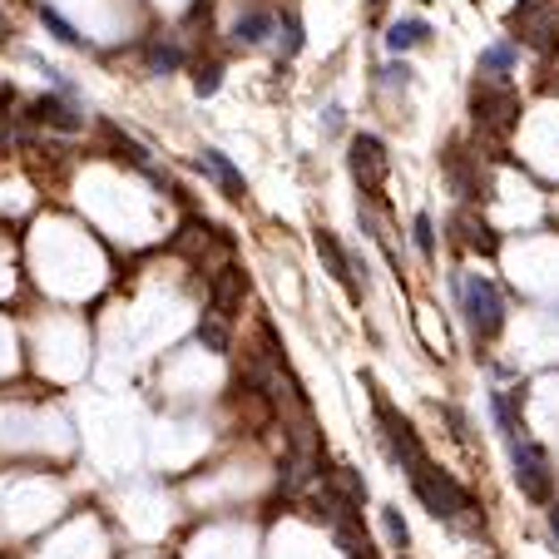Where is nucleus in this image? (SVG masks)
I'll list each match as a JSON object with an SVG mask.
<instances>
[{
	"label": "nucleus",
	"mask_w": 559,
	"mask_h": 559,
	"mask_svg": "<svg viewBox=\"0 0 559 559\" xmlns=\"http://www.w3.org/2000/svg\"><path fill=\"white\" fill-rule=\"evenodd\" d=\"M471 114H475V124H480V129L510 134V124L520 119V95L510 89V79H485V75H475V85H471Z\"/></svg>",
	"instance_id": "7ed1b4c3"
},
{
	"label": "nucleus",
	"mask_w": 559,
	"mask_h": 559,
	"mask_svg": "<svg viewBox=\"0 0 559 559\" xmlns=\"http://www.w3.org/2000/svg\"><path fill=\"white\" fill-rule=\"evenodd\" d=\"M549 530H555V539H559V505H549Z\"/></svg>",
	"instance_id": "7c9ffc66"
},
{
	"label": "nucleus",
	"mask_w": 559,
	"mask_h": 559,
	"mask_svg": "<svg viewBox=\"0 0 559 559\" xmlns=\"http://www.w3.org/2000/svg\"><path fill=\"white\" fill-rule=\"evenodd\" d=\"M218 85H223V60H198L194 65V95L198 99H208V95H218Z\"/></svg>",
	"instance_id": "5701e85b"
},
{
	"label": "nucleus",
	"mask_w": 559,
	"mask_h": 559,
	"mask_svg": "<svg viewBox=\"0 0 559 559\" xmlns=\"http://www.w3.org/2000/svg\"><path fill=\"white\" fill-rule=\"evenodd\" d=\"M337 545H342V559H377V545L362 535V525H356V515L352 520H337Z\"/></svg>",
	"instance_id": "aec40b11"
},
{
	"label": "nucleus",
	"mask_w": 559,
	"mask_h": 559,
	"mask_svg": "<svg viewBox=\"0 0 559 559\" xmlns=\"http://www.w3.org/2000/svg\"><path fill=\"white\" fill-rule=\"evenodd\" d=\"M451 292L461 302L465 327H471L475 342L500 337V327H505V297H500V288L485 272H451Z\"/></svg>",
	"instance_id": "f257e3e1"
},
{
	"label": "nucleus",
	"mask_w": 559,
	"mask_h": 559,
	"mask_svg": "<svg viewBox=\"0 0 559 559\" xmlns=\"http://www.w3.org/2000/svg\"><path fill=\"white\" fill-rule=\"evenodd\" d=\"M426 40H430V21H421V15H401V21L387 25V50L391 54H406Z\"/></svg>",
	"instance_id": "f3484780"
},
{
	"label": "nucleus",
	"mask_w": 559,
	"mask_h": 559,
	"mask_svg": "<svg viewBox=\"0 0 559 559\" xmlns=\"http://www.w3.org/2000/svg\"><path fill=\"white\" fill-rule=\"evenodd\" d=\"M510 30H515L520 45L549 54L555 50V35H559V15H555V0H520L510 11Z\"/></svg>",
	"instance_id": "0eeeda50"
},
{
	"label": "nucleus",
	"mask_w": 559,
	"mask_h": 559,
	"mask_svg": "<svg viewBox=\"0 0 559 559\" xmlns=\"http://www.w3.org/2000/svg\"><path fill=\"white\" fill-rule=\"evenodd\" d=\"M5 104H11V89H0V154L11 149V139H15V124H11V114H5Z\"/></svg>",
	"instance_id": "cd10ccee"
},
{
	"label": "nucleus",
	"mask_w": 559,
	"mask_h": 559,
	"mask_svg": "<svg viewBox=\"0 0 559 559\" xmlns=\"http://www.w3.org/2000/svg\"><path fill=\"white\" fill-rule=\"evenodd\" d=\"M377 85L381 89H411V85H416V70H411L406 60L396 54V60H387V65L377 70Z\"/></svg>",
	"instance_id": "393cba45"
},
{
	"label": "nucleus",
	"mask_w": 559,
	"mask_h": 559,
	"mask_svg": "<svg viewBox=\"0 0 559 559\" xmlns=\"http://www.w3.org/2000/svg\"><path fill=\"white\" fill-rule=\"evenodd\" d=\"M515 396H520V391H490V416H495V426H500V436H505V441H515V436H520Z\"/></svg>",
	"instance_id": "4be33fe9"
},
{
	"label": "nucleus",
	"mask_w": 559,
	"mask_h": 559,
	"mask_svg": "<svg viewBox=\"0 0 559 559\" xmlns=\"http://www.w3.org/2000/svg\"><path fill=\"white\" fill-rule=\"evenodd\" d=\"M25 119L40 124V129H54V134H79V129H85V109H79V99L60 95V89L30 99V104H25Z\"/></svg>",
	"instance_id": "6e6552de"
},
{
	"label": "nucleus",
	"mask_w": 559,
	"mask_h": 559,
	"mask_svg": "<svg viewBox=\"0 0 559 559\" xmlns=\"http://www.w3.org/2000/svg\"><path fill=\"white\" fill-rule=\"evenodd\" d=\"M198 342H204V352H213V356L233 352V327H228V317L218 313V307H208V313L198 317Z\"/></svg>",
	"instance_id": "a211bd4d"
},
{
	"label": "nucleus",
	"mask_w": 559,
	"mask_h": 559,
	"mask_svg": "<svg viewBox=\"0 0 559 559\" xmlns=\"http://www.w3.org/2000/svg\"><path fill=\"white\" fill-rule=\"evenodd\" d=\"M322 124H327V134H342V129H346V109H342V104H332Z\"/></svg>",
	"instance_id": "c85d7f7f"
},
{
	"label": "nucleus",
	"mask_w": 559,
	"mask_h": 559,
	"mask_svg": "<svg viewBox=\"0 0 559 559\" xmlns=\"http://www.w3.org/2000/svg\"><path fill=\"white\" fill-rule=\"evenodd\" d=\"M387 5H391V0H366V11H371V15H381Z\"/></svg>",
	"instance_id": "c756f323"
},
{
	"label": "nucleus",
	"mask_w": 559,
	"mask_h": 559,
	"mask_svg": "<svg viewBox=\"0 0 559 559\" xmlns=\"http://www.w3.org/2000/svg\"><path fill=\"white\" fill-rule=\"evenodd\" d=\"M317 258H322V268H327V272H332V282H342V288H346V297H352V302H362V297H366V288L356 282V263H352V253H346V247L337 243V233H327V228L317 233Z\"/></svg>",
	"instance_id": "9b49d317"
},
{
	"label": "nucleus",
	"mask_w": 559,
	"mask_h": 559,
	"mask_svg": "<svg viewBox=\"0 0 559 559\" xmlns=\"http://www.w3.org/2000/svg\"><path fill=\"white\" fill-rule=\"evenodd\" d=\"M272 35H278V11L263 5V0H247L243 11L233 15V25H228V45H233V50H258Z\"/></svg>",
	"instance_id": "1a4fd4ad"
},
{
	"label": "nucleus",
	"mask_w": 559,
	"mask_h": 559,
	"mask_svg": "<svg viewBox=\"0 0 559 559\" xmlns=\"http://www.w3.org/2000/svg\"><path fill=\"white\" fill-rule=\"evenodd\" d=\"M346 169H352L356 188H362L366 198H381V188H387V173H391L387 144H381L377 134H356L352 149H346Z\"/></svg>",
	"instance_id": "423d86ee"
},
{
	"label": "nucleus",
	"mask_w": 559,
	"mask_h": 559,
	"mask_svg": "<svg viewBox=\"0 0 559 559\" xmlns=\"http://www.w3.org/2000/svg\"><path fill=\"white\" fill-rule=\"evenodd\" d=\"M183 60H188V54H183L179 35H169V30L144 35V70H149V75H179Z\"/></svg>",
	"instance_id": "f8f14e48"
},
{
	"label": "nucleus",
	"mask_w": 559,
	"mask_h": 559,
	"mask_svg": "<svg viewBox=\"0 0 559 559\" xmlns=\"http://www.w3.org/2000/svg\"><path fill=\"white\" fill-rule=\"evenodd\" d=\"M411 475V490H416V500L430 510L436 520H461L465 510H471V495L461 490V485L451 480V475L441 471V465H430V461H421L416 471H406Z\"/></svg>",
	"instance_id": "f03ea898"
},
{
	"label": "nucleus",
	"mask_w": 559,
	"mask_h": 559,
	"mask_svg": "<svg viewBox=\"0 0 559 559\" xmlns=\"http://www.w3.org/2000/svg\"><path fill=\"white\" fill-rule=\"evenodd\" d=\"M332 480H337V490H342L346 500L366 505V480H362V471H356V465H332Z\"/></svg>",
	"instance_id": "a878e982"
},
{
	"label": "nucleus",
	"mask_w": 559,
	"mask_h": 559,
	"mask_svg": "<svg viewBox=\"0 0 559 559\" xmlns=\"http://www.w3.org/2000/svg\"><path fill=\"white\" fill-rule=\"evenodd\" d=\"M510 465H515L520 495H530V500L549 505V495H555V465H549L545 446L530 441V436H515V441H510Z\"/></svg>",
	"instance_id": "20e7f679"
},
{
	"label": "nucleus",
	"mask_w": 559,
	"mask_h": 559,
	"mask_svg": "<svg viewBox=\"0 0 559 559\" xmlns=\"http://www.w3.org/2000/svg\"><path fill=\"white\" fill-rule=\"evenodd\" d=\"M451 228H455V243L471 247V253H485V258H490L495 243H500V238L490 233V223H485V218H475L471 208H455V213H451Z\"/></svg>",
	"instance_id": "4468645a"
},
{
	"label": "nucleus",
	"mask_w": 559,
	"mask_h": 559,
	"mask_svg": "<svg viewBox=\"0 0 559 559\" xmlns=\"http://www.w3.org/2000/svg\"><path fill=\"white\" fill-rule=\"evenodd\" d=\"M35 15H40V25L54 35V40L65 45V50H89V35H79L75 25L65 21V15L54 11V5H45V0H35Z\"/></svg>",
	"instance_id": "6ab92c4d"
},
{
	"label": "nucleus",
	"mask_w": 559,
	"mask_h": 559,
	"mask_svg": "<svg viewBox=\"0 0 559 559\" xmlns=\"http://www.w3.org/2000/svg\"><path fill=\"white\" fill-rule=\"evenodd\" d=\"M198 169H204V173L218 183V188H223L228 198H247V179L233 169V159H228L223 149H204V154H198Z\"/></svg>",
	"instance_id": "2eb2a0df"
},
{
	"label": "nucleus",
	"mask_w": 559,
	"mask_h": 559,
	"mask_svg": "<svg viewBox=\"0 0 559 559\" xmlns=\"http://www.w3.org/2000/svg\"><path fill=\"white\" fill-rule=\"evenodd\" d=\"M411 243H416V253H421L426 263L436 258V218H430L426 208H421V213L411 218Z\"/></svg>",
	"instance_id": "b1692460"
},
{
	"label": "nucleus",
	"mask_w": 559,
	"mask_h": 559,
	"mask_svg": "<svg viewBox=\"0 0 559 559\" xmlns=\"http://www.w3.org/2000/svg\"><path fill=\"white\" fill-rule=\"evenodd\" d=\"M302 45H307V30H302V15H297V11H278V50H282V60L302 54Z\"/></svg>",
	"instance_id": "412c9836"
},
{
	"label": "nucleus",
	"mask_w": 559,
	"mask_h": 559,
	"mask_svg": "<svg viewBox=\"0 0 559 559\" xmlns=\"http://www.w3.org/2000/svg\"><path fill=\"white\" fill-rule=\"evenodd\" d=\"M366 387H371V381H366ZM371 406H377V426H381V441H387L391 461H396L401 471H416V465L426 461V451H421V441H416V430H411V421L401 416V411L391 406V401L381 396L377 387H371Z\"/></svg>",
	"instance_id": "39448f33"
},
{
	"label": "nucleus",
	"mask_w": 559,
	"mask_h": 559,
	"mask_svg": "<svg viewBox=\"0 0 559 559\" xmlns=\"http://www.w3.org/2000/svg\"><path fill=\"white\" fill-rule=\"evenodd\" d=\"M381 525H387V539H391L396 549H406V545H411V530H406V520H401V510H396V505L381 510Z\"/></svg>",
	"instance_id": "bb28decb"
},
{
	"label": "nucleus",
	"mask_w": 559,
	"mask_h": 559,
	"mask_svg": "<svg viewBox=\"0 0 559 559\" xmlns=\"http://www.w3.org/2000/svg\"><path fill=\"white\" fill-rule=\"evenodd\" d=\"M515 70H520V40H495L475 60V75H485V79H510Z\"/></svg>",
	"instance_id": "dca6fc26"
},
{
	"label": "nucleus",
	"mask_w": 559,
	"mask_h": 559,
	"mask_svg": "<svg viewBox=\"0 0 559 559\" xmlns=\"http://www.w3.org/2000/svg\"><path fill=\"white\" fill-rule=\"evenodd\" d=\"M441 169H446V183L455 188V198H465V204H475L485 188L480 179V154H471L465 144H451V149L441 154Z\"/></svg>",
	"instance_id": "9d476101"
},
{
	"label": "nucleus",
	"mask_w": 559,
	"mask_h": 559,
	"mask_svg": "<svg viewBox=\"0 0 559 559\" xmlns=\"http://www.w3.org/2000/svg\"><path fill=\"white\" fill-rule=\"evenodd\" d=\"M243 297H247L243 268H218L213 278H208V307H218L223 317H233L238 307H243Z\"/></svg>",
	"instance_id": "ddd939ff"
}]
</instances>
